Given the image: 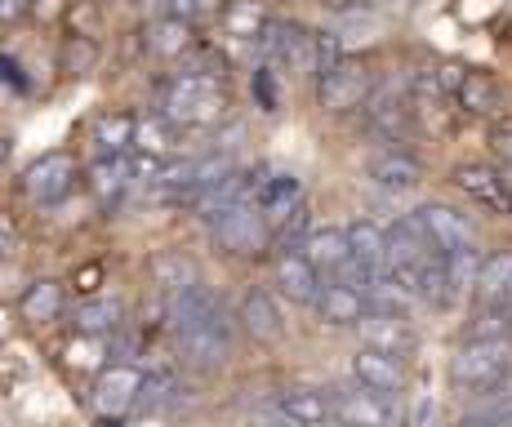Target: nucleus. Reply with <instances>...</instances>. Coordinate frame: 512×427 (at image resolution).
<instances>
[{
    "mask_svg": "<svg viewBox=\"0 0 512 427\" xmlns=\"http://www.w3.org/2000/svg\"><path fill=\"white\" fill-rule=\"evenodd\" d=\"M170 330H174V343H179L183 365L205 374L223 370V361L232 352V321H228V307H223V299L210 285L192 281L183 294H174Z\"/></svg>",
    "mask_w": 512,
    "mask_h": 427,
    "instance_id": "1",
    "label": "nucleus"
},
{
    "mask_svg": "<svg viewBox=\"0 0 512 427\" xmlns=\"http://www.w3.org/2000/svg\"><path fill=\"white\" fill-rule=\"evenodd\" d=\"M161 116L174 125H214L228 116V89L219 72H179L165 85Z\"/></svg>",
    "mask_w": 512,
    "mask_h": 427,
    "instance_id": "2",
    "label": "nucleus"
},
{
    "mask_svg": "<svg viewBox=\"0 0 512 427\" xmlns=\"http://www.w3.org/2000/svg\"><path fill=\"white\" fill-rule=\"evenodd\" d=\"M512 379V339H468L450 356V383L464 392H481Z\"/></svg>",
    "mask_w": 512,
    "mask_h": 427,
    "instance_id": "3",
    "label": "nucleus"
},
{
    "mask_svg": "<svg viewBox=\"0 0 512 427\" xmlns=\"http://www.w3.org/2000/svg\"><path fill=\"white\" fill-rule=\"evenodd\" d=\"M210 236L219 250H228L236 258H254L272 245V227L263 223L259 205L254 201H241V205H228L210 218Z\"/></svg>",
    "mask_w": 512,
    "mask_h": 427,
    "instance_id": "4",
    "label": "nucleus"
},
{
    "mask_svg": "<svg viewBox=\"0 0 512 427\" xmlns=\"http://www.w3.org/2000/svg\"><path fill=\"white\" fill-rule=\"evenodd\" d=\"M370 94H374V72L361 58H339L330 72L317 76V103H321V112H330V116L357 112V107H366Z\"/></svg>",
    "mask_w": 512,
    "mask_h": 427,
    "instance_id": "5",
    "label": "nucleus"
},
{
    "mask_svg": "<svg viewBox=\"0 0 512 427\" xmlns=\"http://www.w3.org/2000/svg\"><path fill=\"white\" fill-rule=\"evenodd\" d=\"M254 205H259L263 223L277 232L294 210L308 205L303 201V178L290 174V170H272V165H263V170H254Z\"/></svg>",
    "mask_w": 512,
    "mask_h": 427,
    "instance_id": "6",
    "label": "nucleus"
},
{
    "mask_svg": "<svg viewBox=\"0 0 512 427\" xmlns=\"http://www.w3.org/2000/svg\"><path fill=\"white\" fill-rule=\"evenodd\" d=\"M334 423L343 427H397V396L370 392V387H339L330 396Z\"/></svg>",
    "mask_w": 512,
    "mask_h": 427,
    "instance_id": "7",
    "label": "nucleus"
},
{
    "mask_svg": "<svg viewBox=\"0 0 512 427\" xmlns=\"http://www.w3.org/2000/svg\"><path fill=\"white\" fill-rule=\"evenodd\" d=\"M143 392V370L139 365H107L94 383V410L98 419H121L125 410L139 405Z\"/></svg>",
    "mask_w": 512,
    "mask_h": 427,
    "instance_id": "8",
    "label": "nucleus"
},
{
    "mask_svg": "<svg viewBox=\"0 0 512 427\" xmlns=\"http://www.w3.org/2000/svg\"><path fill=\"white\" fill-rule=\"evenodd\" d=\"M72 187H76V161L67 152H49L23 174V192L36 205H58L63 196H72Z\"/></svg>",
    "mask_w": 512,
    "mask_h": 427,
    "instance_id": "9",
    "label": "nucleus"
},
{
    "mask_svg": "<svg viewBox=\"0 0 512 427\" xmlns=\"http://www.w3.org/2000/svg\"><path fill=\"white\" fill-rule=\"evenodd\" d=\"M419 227L428 232V241L437 245L441 254H459V250H477V227L468 223L459 210H450V205H423V210L415 214Z\"/></svg>",
    "mask_w": 512,
    "mask_h": 427,
    "instance_id": "10",
    "label": "nucleus"
},
{
    "mask_svg": "<svg viewBox=\"0 0 512 427\" xmlns=\"http://www.w3.org/2000/svg\"><path fill=\"white\" fill-rule=\"evenodd\" d=\"M366 116H370V129L388 143H406L415 134V107L410 98H401L397 89H379V94L366 98Z\"/></svg>",
    "mask_w": 512,
    "mask_h": 427,
    "instance_id": "11",
    "label": "nucleus"
},
{
    "mask_svg": "<svg viewBox=\"0 0 512 427\" xmlns=\"http://www.w3.org/2000/svg\"><path fill=\"white\" fill-rule=\"evenodd\" d=\"M272 414H277V423H285V427H317V423L334 419L330 396L317 392V387H281V392L272 396Z\"/></svg>",
    "mask_w": 512,
    "mask_h": 427,
    "instance_id": "12",
    "label": "nucleus"
},
{
    "mask_svg": "<svg viewBox=\"0 0 512 427\" xmlns=\"http://www.w3.org/2000/svg\"><path fill=\"white\" fill-rule=\"evenodd\" d=\"M455 187L477 201L490 214H512V187L504 183V174L490 170V165H459L455 170Z\"/></svg>",
    "mask_w": 512,
    "mask_h": 427,
    "instance_id": "13",
    "label": "nucleus"
},
{
    "mask_svg": "<svg viewBox=\"0 0 512 427\" xmlns=\"http://www.w3.org/2000/svg\"><path fill=\"white\" fill-rule=\"evenodd\" d=\"M272 276H277V290L285 294V299L303 303V307L317 303L321 285H326V281H321V272L299 250H281L277 258H272Z\"/></svg>",
    "mask_w": 512,
    "mask_h": 427,
    "instance_id": "14",
    "label": "nucleus"
},
{
    "mask_svg": "<svg viewBox=\"0 0 512 427\" xmlns=\"http://www.w3.org/2000/svg\"><path fill=\"white\" fill-rule=\"evenodd\" d=\"M366 178L379 192H392V196H406L415 192V187L423 183V165L415 161V156L397 152V147H388V152H374L366 161Z\"/></svg>",
    "mask_w": 512,
    "mask_h": 427,
    "instance_id": "15",
    "label": "nucleus"
},
{
    "mask_svg": "<svg viewBox=\"0 0 512 427\" xmlns=\"http://www.w3.org/2000/svg\"><path fill=\"white\" fill-rule=\"evenodd\" d=\"M455 103L464 107L468 116H481V121H499V116L512 112L504 85L486 72H472V67L464 72V81H459V89H455Z\"/></svg>",
    "mask_w": 512,
    "mask_h": 427,
    "instance_id": "16",
    "label": "nucleus"
},
{
    "mask_svg": "<svg viewBox=\"0 0 512 427\" xmlns=\"http://www.w3.org/2000/svg\"><path fill=\"white\" fill-rule=\"evenodd\" d=\"M299 254L308 258L312 267H317V272H321V281H334V276H339L343 267L352 263L348 232H343V227H312V232L303 236Z\"/></svg>",
    "mask_w": 512,
    "mask_h": 427,
    "instance_id": "17",
    "label": "nucleus"
},
{
    "mask_svg": "<svg viewBox=\"0 0 512 427\" xmlns=\"http://www.w3.org/2000/svg\"><path fill=\"white\" fill-rule=\"evenodd\" d=\"M352 379L370 392H383V396H397L406 387V365L401 356H388V352H374V347H361L352 356Z\"/></svg>",
    "mask_w": 512,
    "mask_h": 427,
    "instance_id": "18",
    "label": "nucleus"
},
{
    "mask_svg": "<svg viewBox=\"0 0 512 427\" xmlns=\"http://www.w3.org/2000/svg\"><path fill=\"white\" fill-rule=\"evenodd\" d=\"M361 343L374 347V352H388V356H406L415 347V330H410L406 316H383V312H366L357 321Z\"/></svg>",
    "mask_w": 512,
    "mask_h": 427,
    "instance_id": "19",
    "label": "nucleus"
},
{
    "mask_svg": "<svg viewBox=\"0 0 512 427\" xmlns=\"http://www.w3.org/2000/svg\"><path fill=\"white\" fill-rule=\"evenodd\" d=\"M343 232H348L352 263H357L361 272L370 276V281L388 272V236H383L379 223H370V218H357V223H348Z\"/></svg>",
    "mask_w": 512,
    "mask_h": 427,
    "instance_id": "20",
    "label": "nucleus"
},
{
    "mask_svg": "<svg viewBox=\"0 0 512 427\" xmlns=\"http://www.w3.org/2000/svg\"><path fill=\"white\" fill-rule=\"evenodd\" d=\"M134 187V165L130 152H103L90 165V192L98 196V205H116L125 192Z\"/></svg>",
    "mask_w": 512,
    "mask_h": 427,
    "instance_id": "21",
    "label": "nucleus"
},
{
    "mask_svg": "<svg viewBox=\"0 0 512 427\" xmlns=\"http://www.w3.org/2000/svg\"><path fill=\"white\" fill-rule=\"evenodd\" d=\"M317 316L326 325H357L361 316L370 312L366 307V294L361 290H352V285H339V281H326L321 285V294H317Z\"/></svg>",
    "mask_w": 512,
    "mask_h": 427,
    "instance_id": "22",
    "label": "nucleus"
},
{
    "mask_svg": "<svg viewBox=\"0 0 512 427\" xmlns=\"http://www.w3.org/2000/svg\"><path fill=\"white\" fill-rule=\"evenodd\" d=\"M472 290H477L481 307H512V250L481 258V272Z\"/></svg>",
    "mask_w": 512,
    "mask_h": 427,
    "instance_id": "23",
    "label": "nucleus"
},
{
    "mask_svg": "<svg viewBox=\"0 0 512 427\" xmlns=\"http://www.w3.org/2000/svg\"><path fill=\"white\" fill-rule=\"evenodd\" d=\"M241 325H245V334L259 343L281 339V312H277V303H272L268 290H250L241 299Z\"/></svg>",
    "mask_w": 512,
    "mask_h": 427,
    "instance_id": "24",
    "label": "nucleus"
},
{
    "mask_svg": "<svg viewBox=\"0 0 512 427\" xmlns=\"http://www.w3.org/2000/svg\"><path fill=\"white\" fill-rule=\"evenodd\" d=\"M63 303H67V294L58 281H32L23 290V299H18V312H23L27 325H49L63 316Z\"/></svg>",
    "mask_w": 512,
    "mask_h": 427,
    "instance_id": "25",
    "label": "nucleus"
},
{
    "mask_svg": "<svg viewBox=\"0 0 512 427\" xmlns=\"http://www.w3.org/2000/svg\"><path fill=\"white\" fill-rule=\"evenodd\" d=\"M196 32L187 18H174V14H161L152 27H147V49H152L156 58H183L187 49H192Z\"/></svg>",
    "mask_w": 512,
    "mask_h": 427,
    "instance_id": "26",
    "label": "nucleus"
},
{
    "mask_svg": "<svg viewBox=\"0 0 512 427\" xmlns=\"http://www.w3.org/2000/svg\"><path fill=\"white\" fill-rule=\"evenodd\" d=\"M219 18L232 41H259L263 27H268V9H263L259 0H228Z\"/></svg>",
    "mask_w": 512,
    "mask_h": 427,
    "instance_id": "27",
    "label": "nucleus"
},
{
    "mask_svg": "<svg viewBox=\"0 0 512 427\" xmlns=\"http://www.w3.org/2000/svg\"><path fill=\"white\" fill-rule=\"evenodd\" d=\"M72 325H76V334H90V339H98V334H116L121 330V299H85V303H76Z\"/></svg>",
    "mask_w": 512,
    "mask_h": 427,
    "instance_id": "28",
    "label": "nucleus"
},
{
    "mask_svg": "<svg viewBox=\"0 0 512 427\" xmlns=\"http://www.w3.org/2000/svg\"><path fill=\"white\" fill-rule=\"evenodd\" d=\"M134 147L147 156H174L179 147V125L170 116H139L134 121Z\"/></svg>",
    "mask_w": 512,
    "mask_h": 427,
    "instance_id": "29",
    "label": "nucleus"
},
{
    "mask_svg": "<svg viewBox=\"0 0 512 427\" xmlns=\"http://www.w3.org/2000/svg\"><path fill=\"white\" fill-rule=\"evenodd\" d=\"M415 303H419L415 294H410L401 281H392L388 272L374 276L370 290H366V307H370V312H383V316H410V312H415Z\"/></svg>",
    "mask_w": 512,
    "mask_h": 427,
    "instance_id": "30",
    "label": "nucleus"
},
{
    "mask_svg": "<svg viewBox=\"0 0 512 427\" xmlns=\"http://www.w3.org/2000/svg\"><path fill=\"white\" fill-rule=\"evenodd\" d=\"M152 281H156V290H161L165 299H174V294H183L187 285L196 281V267L187 263L183 254H170V250H165V254L152 258Z\"/></svg>",
    "mask_w": 512,
    "mask_h": 427,
    "instance_id": "31",
    "label": "nucleus"
},
{
    "mask_svg": "<svg viewBox=\"0 0 512 427\" xmlns=\"http://www.w3.org/2000/svg\"><path fill=\"white\" fill-rule=\"evenodd\" d=\"M90 134H94L98 152H130V147H134V116L103 112V116H94Z\"/></svg>",
    "mask_w": 512,
    "mask_h": 427,
    "instance_id": "32",
    "label": "nucleus"
},
{
    "mask_svg": "<svg viewBox=\"0 0 512 427\" xmlns=\"http://www.w3.org/2000/svg\"><path fill=\"white\" fill-rule=\"evenodd\" d=\"M174 396H179V374H174V365H152V370L143 374L139 401L147 405V410H165Z\"/></svg>",
    "mask_w": 512,
    "mask_h": 427,
    "instance_id": "33",
    "label": "nucleus"
},
{
    "mask_svg": "<svg viewBox=\"0 0 512 427\" xmlns=\"http://www.w3.org/2000/svg\"><path fill=\"white\" fill-rule=\"evenodd\" d=\"M468 339H512V307H481Z\"/></svg>",
    "mask_w": 512,
    "mask_h": 427,
    "instance_id": "34",
    "label": "nucleus"
},
{
    "mask_svg": "<svg viewBox=\"0 0 512 427\" xmlns=\"http://www.w3.org/2000/svg\"><path fill=\"white\" fill-rule=\"evenodd\" d=\"M272 76H277V67L259 63V67H254V81H250L254 103H259V112H268V116L281 107V94H277V81H272Z\"/></svg>",
    "mask_w": 512,
    "mask_h": 427,
    "instance_id": "35",
    "label": "nucleus"
},
{
    "mask_svg": "<svg viewBox=\"0 0 512 427\" xmlns=\"http://www.w3.org/2000/svg\"><path fill=\"white\" fill-rule=\"evenodd\" d=\"M228 0H170V14L174 18H187V23H201L210 14H223Z\"/></svg>",
    "mask_w": 512,
    "mask_h": 427,
    "instance_id": "36",
    "label": "nucleus"
},
{
    "mask_svg": "<svg viewBox=\"0 0 512 427\" xmlns=\"http://www.w3.org/2000/svg\"><path fill=\"white\" fill-rule=\"evenodd\" d=\"M339 58H348V54H343V45H339V36H334V32H317V76L330 72Z\"/></svg>",
    "mask_w": 512,
    "mask_h": 427,
    "instance_id": "37",
    "label": "nucleus"
},
{
    "mask_svg": "<svg viewBox=\"0 0 512 427\" xmlns=\"http://www.w3.org/2000/svg\"><path fill=\"white\" fill-rule=\"evenodd\" d=\"M63 58H67V67H72V72H90L94 58H98V49L85 41V36H76V41L67 45V54H63Z\"/></svg>",
    "mask_w": 512,
    "mask_h": 427,
    "instance_id": "38",
    "label": "nucleus"
},
{
    "mask_svg": "<svg viewBox=\"0 0 512 427\" xmlns=\"http://www.w3.org/2000/svg\"><path fill=\"white\" fill-rule=\"evenodd\" d=\"M490 147H495V170L499 174H504V183L512 187V129H504V134H495V143H490Z\"/></svg>",
    "mask_w": 512,
    "mask_h": 427,
    "instance_id": "39",
    "label": "nucleus"
},
{
    "mask_svg": "<svg viewBox=\"0 0 512 427\" xmlns=\"http://www.w3.org/2000/svg\"><path fill=\"white\" fill-rule=\"evenodd\" d=\"M14 241H18V227L9 223L5 214H0V258H5L9 250H14Z\"/></svg>",
    "mask_w": 512,
    "mask_h": 427,
    "instance_id": "40",
    "label": "nucleus"
},
{
    "mask_svg": "<svg viewBox=\"0 0 512 427\" xmlns=\"http://www.w3.org/2000/svg\"><path fill=\"white\" fill-rule=\"evenodd\" d=\"M94 281H98V267H85V272L76 276V285H81V290H94Z\"/></svg>",
    "mask_w": 512,
    "mask_h": 427,
    "instance_id": "41",
    "label": "nucleus"
},
{
    "mask_svg": "<svg viewBox=\"0 0 512 427\" xmlns=\"http://www.w3.org/2000/svg\"><path fill=\"white\" fill-rule=\"evenodd\" d=\"M23 9V0H0V18H14Z\"/></svg>",
    "mask_w": 512,
    "mask_h": 427,
    "instance_id": "42",
    "label": "nucleus"
},
{
    "mask_svg": "<svg viewBox=\"0 0 512 427\" xmlns=\"http://www.w3.org/2000/svg\"><path fill=\"white\" fill-rule=\"evenodd\" d=\"M9 152H14V138H9V134H0V165L9 161Z\"/></svg>",
    "mask_w": 512,
    "mask_h": 427,
    "instance_id": "43",
    "label": "nucleus"
},
{
    "mask_svg": "<svg viewBox=\"0 0 512 427\" xmlns=\"http://www.w3.org/2000/svg\"><path fill=\"white\" fill-rule=\"evenodd\" d=\"M321 5H330V9H357L361 0H321Z\"/></svg>",
    "mask_w": 512,
    "mask_h": 427,
    "instance_id": "44",
    "label": "nucleus"
},
{
    "mask_svg": "<svg viewBox=\"0 0 512 427\" xmlns=\"http://www.w3.org/2000/svg\"><path fill=\"white\" fill-rule=\"evenodd\" d=\"M455 427H486V423H472V419H459Z\"/></svg>",
    "mask_w": 512,
    "mask_h": 427,
    "instance_id": "45",
    "label": "nucleus"
},
{
    "mask_svg": "<svg viewBox=\"0 0 512 427\" xmlns=\"http://www.w3.org/2000/svg\"><path fill=\"white\" fill-rule=\"evenodd\" d=\"M103 427H121V419H103Z\"/></svg>",
    "mask_w": 512,
    "mask_h": 427,
    "instance_id": "46",
    "label": "nucleus"
}]
</instances>
